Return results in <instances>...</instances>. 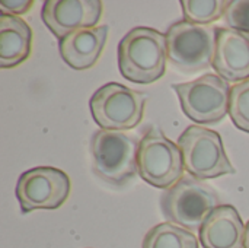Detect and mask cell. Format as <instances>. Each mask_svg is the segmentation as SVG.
Instances as JSON below:
<instances>
[{"label": "cell", "mask_w": 249, "mask_h": 248, "mask_svg": "<svg viewBox=\"0 0 249 248\" xmlns=\"http://www.w3.org/2000/svg\"><path fill=\"white\" fill-rule=\"evenodd\" d=\"M34 3L31 0H1L0 1V9L1 13H7V15H22L26 13L31 6Z\"/></svg>", "instance_id": "cell-19"}, {"label": "cell", "mask_w": 249, "mask_h": 248, "mask_svg": "<svg viewBox=\"0 0 249 248\" xmlns=\"http://www.w3.org/2000/svg\"><path fill=\"white\" fill-rule=\"evenodd\" d=\"M229 115L239 130L249 133V79L232 86Z\"/></svg>", "instance_id": "cell-17"}, {"label": "cell", "mask_w": 249, "mask_h": 248, "mask_svg": "<svg viewBox=\"0 0 249 248\" xmlns=\"http://www.w3.org/2000/svg\"><path fill=\"white\" fill-rule=\"evenodd\" d=\"M184 114L197 124H217L229 114L231 86L214 73L204 75L196 80L175 83Z\"/></svg>", "instance_id": "cell-5"}, {"label": "cell", "mask_w": 249, "mask_h": 248, "mask_svg": "<svg viewBox=\"0 0 249 248\" xmlns=\"http://www.w3.org/2000/svg\"><path fill=\"white\" fill-rule=\"evenodd\" d=\"M178 146L182 153L184 168L200 181L235 174L217 132L201 126H190L179 136Z\"/></svg>", "instance_id": "cell-6"}, {"label": "cell", "mask_w": 249, "mask_h": 248, "mask_svg": "<svg viewBox=\"0 0 249 248\" xmlns=\"http://www.w3.org/2000/svg\"><path fill=\"white\" fill-rule=\"evenodd\" d=\"M139 175L156 189H171L184 175V159L178 145L160 130L149 129L137 152Z\"/></svg>", "instance_id": "cell-8"}, {"label": "cell", "mask_w": 249, "mask_h": 248, "mask_svg": "<svg viewBox=\"0 0 249 248\" xmlns=\"http://www.w3.org/2000/svg\"><path fill=\"white\" fill-rule=\"evenodd\" d=\"M217 206H220L217 193L193 175H184L160 196L163 216L187 231H200Z\"/></svg>", "instance_id": "cell-3"}, {"label": "cell", "mask_w": 249, "mask_h": 248, "mask_svg": "<svg viewBox=\"0 0 249 248\" xmlns=\"http://www.w3.org/2000/svg\"><path fill=\"white\" fill-rule=\"evenodd\" d=\"M168 60L184 73H196L213 66L216 28L179 20L165 34Z\"/></svg>", "instance_id": "cell-4"}, {"label": "cell", "mask_w": 249, "mask_h": 248, "mask_svg": "<svg viewBox=\"0 0 249 248\" xmlns=\"http://www.w3.org/2000/svg\"><path fill=\"white\" fill-rule=\"evenodd\" d=\"M166 60V37L158 29L133 28L118 44L120 72L134 83L147 85L163 77Z\"/></svg>", "instance_id": "cell-1"}, {"label": "cell", "mask_w": 249, "mask_h": 248, "mask_svg": "<svg viewBox=\"0 0 249 248\" xmlns=\"http://www.w3.org/2000/svg\"><path fill=\"white\" fill-rule=\"evenodd\" d=\"M245 225L232 205L217 206L200 229L204 248H244Z\"/></svg>", "instance_id": "cell-12"}, {"label": "cell", "mask_w": 249, "mask_h": 248, "mask_svg": "<svg viewBox=\"0 0 249 248\" xmlns=\"http://www.w3.org/2000/svg\"><path fill=\"white\" fill-rule=\"evenodd\" d=\"M32 29L19 16L0 15V67L10 69L23 63L31 54Z\"/></svg>", "instance_id": "cell-14"}, {"label": "cell", "mask_w": 249, "mask_h": 248, "mask_svg": "<svg viewBox=\"0 0 249 248\" xmlns=\"http://www.w3.org/2000/svg\"><path fill=\"white\" fill-rule=\"evenodd\" d=\"M108 39V26L82 28L60 39V54L63 60L76 70L95 66Z\"/></svg>", "instance_id": "cell-13"}, {"label": "cell", "mask_w": 249, "mask_h": 248, "mask_svg": "<svg viewBox=\"0 0 249 248\" xmlns=\"http://www.w3.org/2000/svg\"><path fill=\"white\" fill-rule=\"evenodd\" d=\"M213 69L226 82L249 79V37L231 28H216Z\"/></svg>", "instance_id": "cell-11"}, {"label": "cell", "mask_w": 249, "mask_h": 248, "mask_svg": "<svg viewBox=\"0 0 249 248\" xmlns=\"http://www.w3.org/2000/svg\"><path fill=\"white\" fill-rule=\"evenodd\" d=\"M244 248H249V221L245 225V240H244Z\"/></svg>", "instance_id": "cell-20"}, {"label": "cell", "mask_w": 249, "mask_h": 248, "mask_svg": "<svg viewBox=\"0 0 249 248\" xmlns=\"http://www.w3.org/2000/svg\"><path fill=\"white\" fill-rule=\"evenodd\" d=\"M101 15L99 0H47L41 10L42 22L58 39L82 28H95Z\"/></svg>", "instance_id": "cell-10"}, {"label": "cell", "mask_w": 249, "mask_h": 248, "mask_svg": "<svg viewBox=\"0 0 249 248\" xmlns=\"http://www.w3.org/2000/svg\"><path fill=\"white\" fill-rule=\"evenodd\" d=\"M223 18L231 29L249 37V0L228 1Z\"/></svg>", "instance_id": "cell-18"}, {"label": "cell", "mask_w": 249, "mask_h": 248, "mask_svg": "<svg viewBox=\"0 0 249 248\" xmlns=\"http://www.w3.org/2000/svg\"><path fill=\"white\" fill-rule=\"evenodd\" d=\"M228 1L223 0H181L185 20L196 25H206L225 16Z\"/></svg>", "instance_id": "cell-16"}, {"label": "cell", "mask_w": 249, "mask_h": 248, "mask_svg": "<svg viewBox=\"0 0 249 248\" xmlns=\"http://www.w3.org/2000/svg\"><path fill=\"white\" fill-rule=\"evenodd\" d=\"M139 146L140 142L134 134L109 130L95 132L90 139L93 172L109 186H125L139 174Z\"/></svg>", "instance_id": "cell-2"}, {"label": "cell", "mask_w": 249, "mask_h": 248, "mask_svg": "<svg viewBox=\"0 0 249 248\" xmlns=\"http://www.w3.org/2000/svg\"><path fill=\"white\" fill-rule=\"evenodd\" d=\"M69 175L53 167H36L25 171L16 183V197L22 213L36 209H58L69 199Z\"/></svg>", "instance_id": "cell-9"}, {"label": "cell", "mask_w": 249, "mask_h": 248, "mask_svg": "<svg viewBox=\"0 0 249 248\" xmlns=\"http://www.w3.org/2000/svg\"><path fill=\"white\" fill-rule=\"evenodd\" d=\"M142 248H198V240L191 231L165 222L146 234Z\"/></svg>", "instance_id": "cell-15"}, {"label": "cell", "mask_w": 249, "mask_h": 248, "mask_svg": "<svg viewBox=\"0 0 249 248\" xmlns=\"http://www.w3.org/2000/svg\"><path fill=\"white\" fill-rule=\"evenodd\" d=\"M146 95L121 83H107L96 89L89 101L90 113L101 130L124 132L143 120Z\"/></svg>", "instance_id": "cell-7"}]
</instances>
